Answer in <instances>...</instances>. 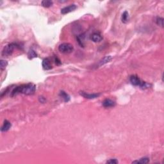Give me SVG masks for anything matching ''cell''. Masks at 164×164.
Returning a JSON list of instances; mask_svg holds the SVG:
<instances>
[{
	"instance_id": "cell-4",
	"label": "cell",
	"mask_w": 164,
	"mask_h": 164,
	"mask_svg": "<svg viewBox=\"0 0 164 164\" xmlns=\"http://www.w3.org/2000/svg\"><path fill=\"white\" fill-rule=\"evenodd\" d=\"M17 44L15 43H11V44H8L6 46H5L3 48V51H2V56H10L12 53H13V50L15 49Z\"/></svg>"
},
{
	"instance_id": "cell-9",
	"label": "cell",
	"mask_w": 164,
	"mask_h": 164,
	"mask_svg": "<svg viewBox=\"0 0 164 164\" xmlns=\"http://www.w3.org/2000/svg\"><path fill=\"white\" fill-rule=\"evenodd\" d=\"M90 39L94 42H99L103 40V37L98 33H94L91 35Z\"/></svg>"
},
{
	"instance_id": "cell-20",
	"label": "cell",
	"mask_w": 164,
	"mask_h": 164,
	"mask_svg": "<svg viewBox=\"0 0 164 164\" xmlns=\"http://www.w3.org/2000/svg\"><path fill=\"white\" fill-rule=\"evenodd\" d=\"M55 64H56V65H60V64H61L60 60L58 57H56V56L55 58Z\"/></svg>"
},
{
	"instance_id": "cell-12",
	"label": "cell",
	"mask_w": 164,
	"mask_h": 164,
	"mask_svg": "<svg viewBox=\"0 0 164 164\" xmlns=\"http://www.w3.org/2000/svg\"><path fill=\"white\" fill-rule=\"evenodd\" d=\"M59 95H60V96L61 98H62V99H64L65 102H68L70 100V96H69V95L67 94L66 92H65L60 91V92Z\"/></svg>"
},
{
	"instance_id": "cell-1",
	"label": "cell",
	"mask_w": 164,
	"mask_h": 164,
	"mask_svg": "<svg viewBox=\"0 0 164 164\" xmlns=\"http://www.w3.org/2000/svg\"><path fill=\"white\" fill-rule=\"evenodd\" d=\"M36 90V85L33 83H29L16 87L11 92V96H15L18 94L25 95H33Z\"/></svg>"
},
{
	"instance_id": "cell-17",
	"label": "cell",
	"mask_w": 164,
	"mask_h": 164,
	"mask_svg": "<svg viewBox=\"0 0 164 164\" xmlns=\"http://www.w3.org/2000/svg\"><path fill=\"white\" fill-rule=\"evenodd\" d=\"M7 62L6 60H1V62H0V68H1V70H4L6 68V67L7 66Z\"/></svg>"
},
{
	"instance_id": "cell-2",
	"label": "cell",
	"mask_w": 164,
	"mask_h": 164,
	"mask_svg": "<svg viewBox=\"0 0 164 164\" xmlns=\"http://www.w3.org/2000/svg\"><path fill=\"white\" fill-rule=\"evenodd\" d=\"M130 80L132 85L135 86H139L142 89H148L149 87V83H146L145 81H142L137 75L131 76L130 78Z\"/></svg>"
},
{
	"instance_id": "cell-8",
	"label": "cell",
	"mask_w": 164,
	"mask_h": 164,
	"mask_svg": "<svg viewBox=\"0 0 164 164\" xmlns=\"http://www.w3.org/2000/svg\"><path fill=\"white\" fill-rule=\"evenodd\" d=\"M103 106L105 108H110V107H114L115 106V102L112 99H106L103 102Z\"/></svg>"
},
{
	"instance_id": "cell-6",
	"label": "cell",
	"mask_w": 164,
	"mask_h": 164,
	"mask_svg": "<svg viewBox=\"0 0 164 164\" xmlns=\"http://www.w3.org/2000/svg\"><path fill=\"white\" fill-rule=\"evenodd\" d=\"M80 94L81 96L84 97L85 98H87V99H95V98H98L100 96V94H87L85 92L81 91L80 92Z\"/></svg>"
},
{
	"instance_id": "cell-21",
	"label": "cell",
	"mask_w": 164,
	"mask_h": 164,
	"mask_svg": "<svg viewBox=\"0 0 164 164\" xmlns=\"http://www.w3.org/2000/svg\"><path fill=\"white\" fill-rule=\"evenodd\" d=\"M45 100H46V99H45L44 98H43V97H40V98H39V101H40V102L44 103L45 101Z\"/></svg>"
},
{
	"instance_id": "cell-13",
	"label": "cell",
	"mask_w": 164,
	"mask_h": 164,
	"mask_svg": "<svg viewBox=\"0 0 164 164\" xmlns=\"http://www.w3.org/2000/svg\"><path fill=\"white\" fill-rule=\"evenodd\" d=\"M128 20H129L128 12L127 11H125V12L123 13V15H122L121 21L123 23L126 24L128 22Z\"/></svg>"
},
{
	"instance_id": "cell-10",
	"label": "cell",
	"mask_w": 164,
	"mask_h": 164,
	"mask_svg": "<svg viewBox=\"0 0 164 164\" xmlns=\"http://www.w3.org/2000/svg\"><path fill=\"white\" fill-rule=\"evenodd\" d=\"M11 123L7 121V120H5L3 123V126H1V131L3 132H7L8 130H9V129L11 128Z\"/></svg>"
},
{
	"instance_id": "cell-7",
	"label": "cell",
	"mask_w": 164,
	"mask_h": 164,
	"mask_svg": "<svg viewBox=\"0 0 164 164\" xmlns=\"http://www.w3.org/2000/svg\"><path fill=\"white\" fill-rule=\"evenodd\" d=\"M42 65L43 69L45 70H50L53 67L50 60L49 58H44V59L43 60Z\"/></svg>"
},
{
	"instance_id": "cell-19",
	"label": "cell",
	"mask_w": 164,
	"mask_h": 164,
	"mask_svg": "<svg viewBox=\"0 0 164 164\" xmlns=\"http://www.w3.org/2000/svg\"><path fill=\"white\" fill-rule=\"evenodd\" d=\"M107 164H117L118 163V161H117L116 159H111V160H108V161L107 162Z\"/></svg>"
},
{
	"instance_id": "cell-11",
	"label": "cell",
	"mask_w": 164,
	"mask_h": 164,
	"mask_svg": "<svg viewBox=\"0 0 164 164\" xmlns=\"http://www.w3.org/2000/svg\"><path fill=\"white\" fill-rule=\"evenodd\" d=\"M111 60H112V56H105V57L103 58L101 60L99 61L98 65H99V66H102V65H103L104 64H107V63L109 62Z\"/></svg>"
},
{
	"instance_id": "cell-16",
	"label": "cell",
	"mask_w": 164,
	"mask_h": 164,
	"mask_svg": "<svg viewBox=\"0 0 164 164\" xmlns=\"http://www.w3.org/2000/svg\"><path fill=\"white\" fill-rule=\"evenodd\" d=\"M149 162V159L148 158H142L140 160L138 161H134L133 163H137V164H148Z\"/></svg>"
},
{
	"instance_id": "cell-3",
	"label": "cell",
	"mask_w": 164,
	"mask_h": 164,
	"mask_svg": "<svg viewBox=\"0 0 164 164\" xmlns=\"http://www.w3.org/2000/svg\"><path fill=\"white\" fill-rule=\"evenodd\" d=\"M74 49L73 46L69 43H62L58 46V50L60 52L64 54H69L72 53Z\"/></svg>"
},
{
	"instance_id": "cell-15",
	"label": "cell",
	"mask_w": 164,
	"mask_h": 164,
	"mask_svg": "<svg viewBox=\"0 0 164 164\" xmlns=\"http://www.w3.org/2000/svg\"><path fill=\"white\" fill-rule=\"evenodd\" d=\"M28 58H30V59H32L33 58H35L37 56V54L36 53V52L34 50H33V49H30L28 53Z\"/></svg>"
},
{
	"instance_id": "cell-14",
	"label": "cell",
	"mask_w": 164,
	"mask_h": 164,
	"mask_svg": "<svg viewBox=\"0 0 164 164\" xmlns=\"http://www.w3.org/2000/svg\"><path fill=\"white\" fill-rule=\"evenodd\" d=\"M42 6L46 8H49L52 6L53 4V1H49V0H44L41 2Z\"/></svg>"
},
{
	"instance_id": "cell-5",
	"label": "cell",
	"mask_w": 164,
	"mask_h": 164,
	"mask_svg": "<svg viewBox=\"0 0 164 164\" xmlns=\"http://www.w3.org/2000/svg\"><path fill=\"white\" fill-rule=\"evenodd\" d=\"M76 8L77 6L76 4H70L69 6L63 8L61 10V13H62V14H66V13H69V12L74 11V10L76 9Z\"/></svg>"
},
{
	"instance_id": "cell-18",
	"label": "cell",
	"mask_w": 164,
	"mask_h": 164,
	"mask_svg": "<svg viewBox=\"0 0 164 164\" xmlns=\"http://www.w3.org/2000/svg\"><path fill=\"white\" fill-rule=\"evenodd\" d=\"M157 24L158 25L163 27V26H164V19L162 17H157Z\"/></svg>"
}]
</instances>
